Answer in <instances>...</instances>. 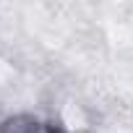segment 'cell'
Instances as JSON below:
<instances>
[{"instance_id": "cell-1", "label": "cell", "mask_w": 133, "mask_h": 133, "mask_svg": "<svg viewBox=\"0 0 133 133\" xmlns=\"http://www.w3.org/2000/svg\"><path fill=\"white\" fill-rule=\"evenodd\" d=\"M50 128L34 115H13L0 125V133H50Z\"/></svg>"}, {"instance_id": "cell-2", "label": "cell", "mask_w": 133, "mask_h": 133, "mask_svg": "<svg viewBox=\"0 0 133 133\" xmlns=\"http://www.w3.org/2000/svg\"><path fill=\"white\" fill-rule=\"evenodd\" d=\"M50 133H68V130H63V128H50Z\"/></svg>"}]
</instances>
